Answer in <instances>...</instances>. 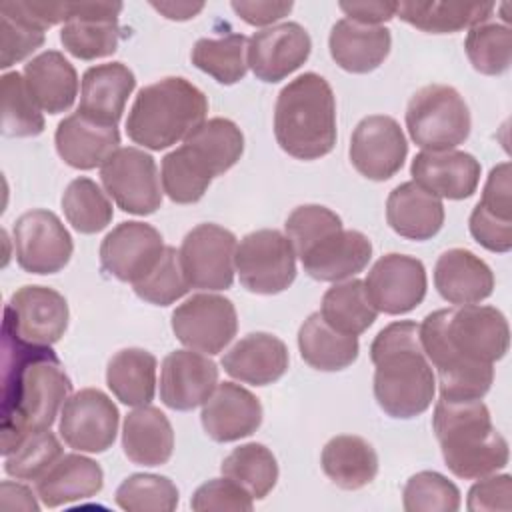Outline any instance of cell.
<instances>
[{
    "label": "cell",
    "mask_w": 512,
    "mask_h": 512,
    "mask_svg": "<svg viewBox=\"0 0 512 512\" xmlns=\"http://www.w3.org/2000/svg\"><path fill=\"white\" fill-rule=\"evenodd\" d=\"M406 128L424 152L454 150L470 136L472 120L462 94L448 84H428L406 106Z\"/></svg>",
    "instance_id": "52a82bcc"
},
{
    "label": "cell",
    "mask_w": 512,
    "mask_h": 512,
    "mask_svg": "<svg viewBox=\"0 0 512 512\" xmlns=\"http://www.w3.org/2000/svg\"><path fill=\"white\" fill-rule=\"evenodd\" d=\"M104 486V472L98 462L82 454H62L54 466L36 482L44 506L56 508L96 496Z\"/></svg>",
    "instance_id": "d6a6232c"
},
{
    "label": "cell",
    "mask_w": 512,
    "mask_h": 512,
    "mask_svg": "<svg viewBox=\"0 0 512 512\" xmlns=\"http://www.w3.org/2000/svg\"><path fill=\"white\" fill-rule=\"evenodd\" d=\"M116 504L126 512H172L178 506L176 484L158 474H130L114 494Z\"/></svg>",
    "instance_id": "f6af8a7d"
},
{
    "label": "cell",
    "mask_w": 512,
    "mask_h": 512,
    "mask_svg": "<svg viewBox=\"0 0 512 512\" xmlns=\"http://www.w3.org/2000/svg\"><path fill=\"white\" fill-rule=\"evenodd\" d=\"M466 508L470 512H492L512 510V478L508 474L482 476L468 492Z\"/></svg>",
    "instance_id": "db71d44e"
},
{
    "label": "cell",
    "mask_w": 512,
    "mask_h": 512,
    "mask_svg": "<svg viewBox=\"0 0 512 512\" xmlns=\"http://www.w3.org/2000/svg\"><path fill=\"white\" fill-rule=\"evenodd\" d=\"M120 12V2H68V20L60 30L64 50L80 60L114 54L120 40Z\"/></svg>",
    "instance_id": "ac0fdd59"
},
{
    "label": "cell",
    "mask_w": 512,
    "mask_h": 512,
    "mask_svg": "<svg viewBox=\"0 0 512 512\" xmlns=\"http://www.w3.org/2000/svg\"><path fill=\"white\" fill-rule=\"evenodd\" d=\"M418 336L446 400H482L494 380L492 364L510 346L506 316L480 304L430 312L418 324Z\"/></svg>",
    "instance_id": "6da1fadb"
},
{
    "label": "cell",
    "mask_w": 512,
    "mask_h": 512,
    "mask_svg": "<svg viewBox=\"0 0 512 512\" xmlns=\"http://www.w3.org/2000/svg\"><path fill=\"white\" fill-rule=\"evenodd\" d=\"M434 286L438 294L454 304H478L494 290V274L490 266L466 248H450L442 252L434 264Z\"/></svg>",
    "instance_id": "484cf974"
},
{
    "label": "cell",
    "mask_w": 512,
    "mask_h": 512,
    "mask_svg": "<svg viewBox=\"0 0 512 512\" xmlns=\"http://www.w3.org/2000/svg\"><path fill=\"white\" fill-rule=\"evenodd\" d=\"M162 188L166 196L176 204H194L198 202L212 180L200 176L182 152L176 148L162 158Z\"/></svg>",
    "instance_id": "f907efd6"
},
{
    "label": "cell",
    "mask_w": 512,
    "mask_h": 512,
    "mask_svg": "<svg viewBox=\"0 0 512 512\" xmlns=\"http://www.w3.org/2000/svg\"><path fill=\"white\" fill-rule=\"evenodd\" d=\"M118 420V408L108 394L98 388H82L64 402L58 430L70 448L98 454L114 444Z\"/></svg>",
    "instance_id": "5bb4252c"
},
{
    "label": "cell",
    "mask_w": 512,
    "mask_h": 512,
    "mask_svg": "<svg viewBox=\"0 0 512 512\" xmlns=\"http://www.w3.org/2000/svg\"><path fill=\"white\" fill-rule=\"evenodd\" d=\"M62 454V444L50 428L36 430L4 456V472L16 480L38 482Z\"/></svg>",
    "instance_id": "bcb514c9"
},
{
    "label": "cell",
    "mask_w": 512,
    "mask_h": 512,
    "mask_svg": "<svg viewBox=\"0 0 512 512\" xmlns=\"http://www.w3.org/2000/svg\"><path fill=\"white\" fill-rule=\"evenodd\" d=\"M274 136L298 160H318L336 144V100L326 78L304 72L276 98Z\"/></svg>",
    "instance_id": "5b68a950"
},
{
    "label": "cell",
    "mask_w": 512,
    "mask_h": 512,
    "mask_svg": "<svg viewBox=\"0 0 512 512\" xmlns=\"http://www.w3.org/2000/svg\"><path fill=\"white\" fill-rule=\"evenodd\" d=\"M494 8L480 2H398L396 16L422 32L452 34L486 22Z\"/></svg>",
    "instance_id": "8d00e7d4"
},
{
    "label": "cell",
    "mask_w": 512,
    "mask_h": 512,
    "mask_svg": "<svg viewBox=\"0 0 512 512\" xmlns=\"http://www.w3.org/2000/svg\"><path fill=\"white\" fill-rule=\"evenodd\" d=\"M28 92L42 112L60 114L72 108L78 94V74L58 50L34 56L22 72Z\"/></svg>",
    "instance_id": "1f68e13d"
},
{
    "label": "cell",
    "mask_w": 512,
    "mask_h": 512,
    "mask_svg": "<svg viewBox=\"0 0 512 512\" xmlns=\"http://www.w3.org/2000/svg\"><path fill=\"white\" fill-rule=\"evenodd\" d=\"M468 226L472 238L482 248L498 254H504L512 248V220L498 218L480 204H476L470 214Z\"/></svg>",
    "instance_id": "f5cc1de1"
},
{
    "label": "cell",
    "mask_w": 512,
    "mask_h": 512,
    "mask_svg": "<svg viewBox=\"0 0 512 512\" xmlns=\"http://www.w3.org/2000/svg\"><path fill=\"white\" fill-rule=\"evenodd\" d=\"M398 2H340L338 8L348 16V20L380 26L396 16Z\"/></svg>",
    "instance_id": "6f0895ef"
},
{
    "label": "cell",
    "mask_w": 512,
    "mask_h": 512,
    "mask_svg": "<svg viewBox=\"0 0 512 512\" xmlns=\"http://www.w3.org/2000/svg\"><path fill=\"white\" fill-rule=\"evenodd\" d=\"M12 236L16 262L30 274H56L70 262L72 236L50 210L36 208L18 216Z\"/></svg>",
    "instance_id": "7c38bea8"
},
{
    "label": "cell",
    "mask_w": 512,
    "mask_h": 512,
    "mask_svg": "<svg viewBox=\"0 0 512 512\" xmlns=\"http://www.w3.org/2000/svg\"><path fill=\"white\" fill-rule=\"evenodd\" d=\"M110 392L126 406H146L156 392V356L144 348L118 350L106 368Z\"/></svg>",
    "instance_id": "d590c367"
},
{
    "label": "cell",
    "mask_w": 512,
    "mask_h": 512,
    "mask_svg": "<svg viewBox=\"0 0 512 512\" xmlns=\"http://www.w3.org/2000/svg\"><path fill=\"white\" fill-rule=\"evenodd\" d=\"M2 508L4 510H32V512H38V502L32 494L30 488L18 484V482H10V480H4L2 486Z\"/></svg>",
    "instance_id": "680465c9"
},
{
    "label": "cell",
    "mask_w": 512,
    "mask_h": 512,
    "mask_svg": "<svg viewBox=\"0 0 512 512\" xmlns=\"http://www.w3.org/2000/svg\"><path fill=\"white\" fill-rule=\"evenodd\" d=\"M248 38L244 34H226L222 38L196 40L190 60L192 64L212 76L216 82L230 86L246 76Z\"/></svg>",
    "instance_id": "ab89813d"
},
{
    "label": "cell",
    "mask_w": 512,
    "mask_h": 512,
    "mask_svg": "<svg viewBox=\"0 0 512 512\" xmlns=\"http://www.w3.org/2000/svg\"><path fill=\"white\" fill-rule=\"evenodd\" d=\"M2 88V134L8 138H28L44 132V116L28 92L20 72H6Z\"/></svg>",
    "instance_id": "b9f144b4"
},
{
    "label": "cell",
    "mask_w": 512,
    "mask_h": 512,
    "mask_svg": "<svg viewBox=\"0 0 512 512\" xmlns=\"http://www.w3.org/2000/svg\"><path fill=\"white\" fill-rule=\"evenodd\" d=\"M122 448L134 464H166L174 452V430L166 414L150 404L128 412L122 424Z\"/></svg>",
    "instance_id": "4dcf8cb0"
},
{
    "label": "cell",
    "mask_w": 512,
    "mask_h": 512,
    "mask_svg": "<svg viewBox=\"0 0 512 512\" xmlns=\"http://www.w3.org/2000/svg\"><path fill=\"white\" fill-rule=\"evenodd\" d=\"M340 228H344L340 216L320 204H304L294 208L284 224L286 236L292 242L296 256L304 254L320 238Z\"/></svg>",
    "instance_id": "681fc988"
},
{
    "label": "cell",
    "mask_w": 512,
    "mask_h": 512,
    "mask_svg": "<svg viewBox=\"0 0 512 512\" xmlns=\"http://www.w3.org/2000/svg\"><path fill=\"white\" fill-rule=\"evenodd\" d=\"M134 88L136 78L126 64H96L82 76L78 110L100 124L116 126Z\"/></svg>",
    "instance_id": "4316f807"
},
{
    "label": "cell",
    "mask_w": 512,
    "mask_h": 512,
    "mask_svg": "<svg viewBox=\"0 0 512 512\" xmlns=\"http://www.w3.org/2000/svg\"><path fill=\"white\" fill-rule=\"evenodd\" d=\"M320 464L324 474L342 490H360L378 474V454L368 440L354 434H340L322 448Z\"/></svg>",
    "instance_id": "836d02e7"
},
{
    "label": "cell",
    "mask_w": 512,
    "mask_h": 512,
    "mask_svg": "<svg viewBox=\"0 0 512 512\" xmlns=\"http://www.w3.org/2000/svg\"><path fill=\"white\" fill-rule=\"evenodd\" d=\"M150 6L154 10H158L164 18L168 20H190L194 18L198 12L204 10V2L192 4V2H150Z\"/></svg>",
    "instance_id": "91938a15"
},
{
    "label": "cell",
    "mask_w": 512,
    "mask_h": 512,
    "mask_svg": "<svg viewBox=\"0 0 512 512\" xmlns=\"http://www.w3.org/2000/svg\"><path fill=\"white\" fill-rule=\"evenodd\" d=\"M512 170H510V162H500L496 164L490 174L488 180L484 184L482 190V198H480V206L486 208L488 212H492L498 218L504 220H512V182H510Z\"/></svg>",
    "instance_id": "11a10c76"
},
{
    "label": "cell",
    "mask_w": 512,
    "mask_h": 512,
    "mask_svg": "<svg viewBox=\"0 0 512 512\" xmlns=\"http://www.w3.org/2000/svg\"><path fill=\"white\" fill-rule=\"evenodd\" d=\"M200 420L214 442H236L260 428L262 404L244 386L222 382L202 404Z\"/></svg>",
    "instance_id": "44dd1931"
},
{
    "label": "cell",
    "mask_w": 512,
    "mask_h": 512,
    "mask_svg": "<svg viewBox=\"0 0 512 512\" xmlns=\"http://www.w3.org/2000/svg\"><path fill=\"white\" fill-rule=\"evenodd\" d=\"M236 330V308L230 298L220 294H194L172 312L174 336L196 352H222L234 340Z\"/></svg>",
    "instance_id": "8fae6325"
},
{
    "label": "cell",
    "mask_w": 512,
    "mask_h": 512,
    "mask_svg": "<svg viewBox=\"0 0 512 512\" xmlns=\"http://www.w3.org/2000/svg\"><path fill=\"white\" fill-rule=\"evenodd\" d=\"M288 364L290 354L286 344L268 332L246 334L222 356L224 372L252 386H268L280 380Z\"/></svg>",
    "instance_id": "d4e9b609"
},
{
    "label": "cell",
    "mask_w": 512,
    "mask_h": 512,
    "mask_svg": "<svg viewBox=\"0 0 512 512\" xmlns=\"http://www.w3.org/2000/svg\"><path fill=\"white\" fill-rule=\"evenodd\" d=\"M302 260L304 272L320 282H342L362 272L372 258V242L358 230L340 228L312 244Z\"/></svg>",
    "instance_id": "7402d4cb"
},
{
    "label": "cell",
    "mask_w": 512,
    "mask_h": 512,
    "mask_svg": "<svg viewBox=\"0 0 512 512\" xmlns=\"http://www.w3.org/2000/svg\"><path fill=\"white\" fill-rule=\"evenodd\" d=\"M370 360L376 368L374 398L388 416L408 420L430 408L436 378L416 322L398 320L384 326L370 344Z\"/></svg>",
    "instance_id": "3957f363"
},
{
    "label": "cell",
    "mask_w": 512,
    "mask_h": 512,
    "mask_svg": "<svg viewBox=\"0 0 512 512\" xmlns=\"http://www.w3.org/2000/svg\"><path fill=\"white\" fill-rule=\"evenodd\" d=\"M162 234L138 220L120 222L100 244L102 268L120 282L136 284L142 280L164 254Z\"/></svg>",
    "instance_id": "e0dca14e"
},
{
    "label": "cell",
    "mask_w": 512,
    "mask_h": 512,
    "mask_svg": "<svg viewBox=\"0 0 512 512\" xmlns=\"http://www.w3.org/2000/svg\"><path fill=\"white\" fill-rule=\"evenodd\" d=\"M234 268L248 292L280 294L296 278V252L280 230H254L236 246Z\"/></svg>",
    "instance_id": "ba28073f"
},
{
    "label": "cell",
    "mask_w": 512,
    "mask_h": 512,
    "mask_svg": "<svg viewBox=\"0 0 512 512\" xmlns=\"http://www.w3.org/2000/svg\"><path fill=\"white\" fill-rule=\"evenodd\" d=\"M54 142L58 156L68 166L92 170L120 148V132L116 126L100 124L76 110L58 122Z\"/></svg>",
    "instance_id": "cb8c5ba5"
},
{
    "label": "cell",
    "mask_w": 512,
    "mask_h": 512,
    "mask_svg": "<svg viewBox=\"0 0 512 512\" xmlns=\"http://www.w3.org/2000/svg\"><path fill=\"white\" fill-rule=\"evenodd\" d=\"M216 386V364L196 350H174L162 360L160 400L172 410L188 412L202 406Z\"/></svg>",
    "instance_id": "ffe728a7"
},
{
    "label": "cell",
    "mask_w": 512,
    "mask_h": 512,
    "mask_svg": "<svg viewBox=\"0 0 512 512\" xmlns=\"http://www.w3.org/2000/svg\"><path fill=\"white\" fill-rule=\"evenodd\" d=\"M60 202L68 224H72V228L80 234H96L104 230L114 216L108 196L94 180L86 176L74 178L66 186Z\"/></svg>",
    "instance_id": "60d3db41"
},
{
    "label": "cell",
    "mask_w": 512,
    "mask_h": 512,
    "mask_svg": "<svg viewBox=\"0 0 512 512\" xmlns=\"http://www.w3.org/2000/svg\"><path fill=\"white\" fill-rule=\"evenodd\" d=\"M432 428L444 464L458 478L476 480L508 464V442L494 428L482 400L440 398L434 406Z\"/></svg>",
    "instance_id": "277c9868"
},
{
    "label": "cell",
    "mask_w": 512,
    "mask_h": 512,
    "mask_svg": "<svg viewBox=\"0 0 512 512\" xmlns=\"http://www.w3.org/2000/svg\"><path fill=\"white\" fill-rule=\"evenodd\" d=\"M68 302L48 286L26 284L18 288L4 308V328L36 346L56 344L68 328Z\"/></svg>",
    "instance_id": "4fadbf2b"
},
{
    "label": "cell",
    "mask_w": 512,
    "mask_h": 512,
    "mask_svg": "<svg viewBox=\"0 0 512 512\" xmlns=\"http://www.w3.org/2000/svg\"><path fill=\"white\" fill-rule=\"evenodd\" d=\"M220 470L254 500L266 498L278 480V462L270 448L260 442H248L234 448L222 460Z\"/></svg>",
    "instance_id": "f35d334b"
},
{
    "label": "cell",
    "mask_w": 512,
    "mask_h": 512,
    "mask_svg": "<svg viewBox=\"0 0 512 512\" xmlns=\"http://www.w3.org/2000/svg\"><path fill=\"white\" fill-rule=\"evenodd\" d=\"M188 160L206 176L228 172L244 152L242 130L228 118L204 120L180 146Z\"/></svg>",
    "instance_id": "f546056e"
},
{
    "label": "cell",
    "mask_w": 512,
    "mask_h": 512,
    "mask_svg": "<svg viewBox=\"0 0 512 512\" xmlns=\"http://www.w3.org/2000/svg\"><path fill=\"white\" fill-rule=\"evenodd\" d=\"M348 154L358 174L382 182L402 168L408 154V142L392 116L372 114L356 124Z\"/></svg>",
    "instance_id": "2e32d148"
},
{
    "label": "cell",
    "mask_w": 512,
    "mask_h": 512,
    "mask_svg": "<svg viewBox=\"0 0 512 512\" xmlns=\"http://www.w3.org/2000/svg\"><path fill=\"white\" fill-rule=\"evenodd\" d=\"M190 508L196 512L208 510H234L250 512L254 508V498L230 478H212L196 488L190 498Z\"/></svg>",
    "instance_id": "816d5d0a"
},
{
    "label": "cell",
    "mask_w": 512,
    "mask_h": 512,
    "mask_svg": "<svg viewBox=\"0 0 512 512\" xmlns=\"http://www.w3.org/2000/svg\"><path fill=\"white\" fill-rule=\"evenodd\" d=\"M100 180L106 194L122 212L148 216L162 204L158 166L154 158L140 148H118L100 166Z\"/></svg>",
    "instance_id": "9c48e42d"
},
{
    "label": "cell",
    "mask_w": 512,
    "mask_h": 512,
    "mask_svg": "<svg viewBox=\"0 0 512 512\" xmlns=\"http://www.w3.org/2000/svg\"><path fill=\"white\" fill-rule=\"evenodd\" d=\"M2 454L28 434L54 424L72 392V382L50 346H36L2 330Z\"/></svg>",
    "instance_id": "7a4b0ae2"
},
{
    "label": "cell",
    "mask_w": 512,
    "mask_h": 512,
    "mask_svg": "<svg viewBox=\"0 0 512 512\" xmlns=\"http://www.w3.org/2000/svg\"><path fill=\"white\" fill-rule=\"evenodd\" d=\"M364 288L378 312L406 314L422 304L426 296V268L414 256L390 252L374 262Z\"/></svg>",
    "instance_id": "9a60e30c"
},
{
    "label": "cell",
    "mask_w": 512,
    "mask_h": 512,
    "mask_svg": "<svg viewBox=\"0 0 512 512\" xmlns=\"http://www.w3.org/2000/svg\"><path fill=\"white\" fill-rule=\"evenodd\" d=\"M44 28L34 24L20 2L0 4V68L26 60L44 44Z\"/></svg>",
    "instance_id": "ee69618b"
},
{
    "label": "cell",
    "mask_w": 512,
    "mask_h": 512,
    "mask_svg": "<svg viewBox=\"0 0 512 512\" xmlns=\"http://www.w3.org/2000/svg\"><path fill=\"white\" fill-rule=\"evenodd\" d=\"M402 506L406 512H456L460 508V490L440 472L422 470L406 480Z\"/></svg>",
    "instance_id": "7dc6e473"
},
{
    "label": "cell",
    "mask_w": 512,
    "mask_h": 512,
    "mask_svg": "<svg viewBox=\"0 0 512 512\" xmlns=\"http://www.w3.org/2000/svg\"><path fill=\"white\" fill-rule=\"evenodd\" d=\"M204 92L182 76H166L140 88L126 118V134L148 150L186 140L206 118Z\"/></svg>",
    "instance_id": "8992f818"
},
{
    "label": "cell",
    "mask_w": 512,
    "mask_h": 512,
    "mask_svg": "<svg viewBox=\"0 0 512 512\" xmlns=\"http://www.w3.org/2000/svg\"><path fill=\"white\" fill-rule=\"evenodd\" d=\"M480 162L462 150L420 152L410 164L416 184L438 198H470L480 182Z\"/></svg>",
    "instance_id": "603a6c76"
},
{
    "label": "cell",
    "mask_w": 512,
    "mask_h": 512,
    "mask_svg": "<svg viewBox=\"0 0 512 512\" xmlns=\"http://www.w3.org/2000/svg\"><path fill=\"white\" fill-rule=\"evenodd\" d=\"M312 40L298 22H282L248 38L246 62L254 76L274 84L296 72L310 56Z\"/></svg>",
    "instance_id": "d6986e66"
},
{
    "label": "cell",
    "mask_w": 512,
    "mask_h": 512,
    "mask_svg": "<svg viewBox=\"0 0 512 512\" xmlns=\"http://www.w3.org/2000/svg\"><path fill=\"white\" fill-rule=\"evenodd\" d=\"M320 316L334 330L348 336H360L374 324L378 310L370 302L364 282L350 278L336 282L324 292Z\"/></svg>",
    "instance_id": "74e56055"
},
{
    "label": "cell",
    "mask_w": 512,
    "mask_h": 512,
    "mask_svg": "<svg viewBox=\"0 0 512 512\" xmlns=\"http://www.w3.org/2000/svg\"><path fill=\"white\" fill-rule=\"evenodd\" d=\"M298 348L302 360L322 372H338L352 366L358 358V336L334 330L320 312L310 314L298 330Z\"/></svg>",
    "instance_id": "e575fe53"
},
{
    "label": "cell",
    "mask_w": 512,
    "mask_h": 512,
    "mask_svg": "<svg viewBox=\"0 0 512 512\" xmlns=\"http://www.w3.org/2000/svg\"><path fill=\"white\" fill-rule=\"evenodd\" d=\"M232 10L250 26H270L284 16L290 14L294 4L288 2H272V0H256V2H244L234 0L230 2Z\"/></svg>",
    "instance_id": "9f6ffc18"
},
{
    "label": "cell",
    "mask_w": 512,
    "mask_h": 512,
    "mask_svg": "<svg viewBox=\"0 0 512 512\" xmlns=\"http://www.w3.org/2000/svg\"><path fill=\"white\" fill-rule=\"evenodd\" d=\"M236 236L218 224L194 226L182 240L180 264L190 288L226 290L234 282Z\"/></svg>",
    "instance_id": "30bf717a"
},
{
    "label": "cell",
    "mask_w": 512,
    "mask_h": 512,
    "mask_svg": "<svg viewBox=\"0 0 512 512\" xmlns=\"http://www.w3.org/2000/svg\"><path fill=\"white\" fill-rule=\"evenodd\" d=\"M392 34L386 26H368L348 18L338 20L328 38L332 60L346 72L368 74L390 54Z\"/></svg>",
    "instance_id": "83f0119b"
},
{
    "label": "cell",
    "mask_w": 512,
    "mask_h": 512,
    "mask_svg": "<svg viewBox=\"0 0 512 512\" xmlns=\"http://www.w3.org/2000/svg\"><path fill=\"white\" fill-rule=\"evenodd\" d=\"M464 50L476 72L498 76L510 68L512 32L498 22L476 24L466 34Z\"/></svg>",
    "instance_id": "7bdbcfd3"
},
{
    "label": "cell",
    "mask_w": 512,
    "mask_h": 512,
    "mask_svg": "<svg viewBox=\"0 0 512 512\" xmlns=\"http://www.w3.org/2000/svg\"><path fill=\"white\" fill-rule=\"evenodd\" d=\"M132 286L138 298L156 306H168L180 300L190 290L180 264V252L174 246H166L158 264Z\"/></svg>",
    "instance_id": "c3c4849f"
},
{
    "label": "cell",
    "mask_w": 512,
    "mask_h": 512,
    "mask_svg": "<svg viewBox=\"0 0 512 512\" xmlns=\"http://www.w3.org/2000/svg\"><path fill=\"white\" fill-rule=\"evenodd\" d=\"M388 226L408 240H430L444 224V204L414 180L398 184L386 200Z\"/></svg>",
    "instance_id": "f1b7e54d"
}]
</instances>
